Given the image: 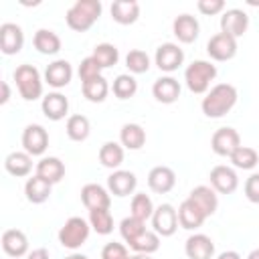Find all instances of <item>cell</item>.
Masks as SVG:
<instances>
[{"label":"cell","instance_id":"cell-1","mask_svg":"<svg viewBox=\"0 0 259 259\" xmlns=\"http://www.w3.org/2000/svg\"><path fill=\"white\" fill-rule=\"evenodd\" d=\"M237 87L231 85V83H219L214 87H210L204 97H202V103H200V109L206 117L210 119H219L223 115H227L235 103H237Z\"/></svg>","mask_w":259,"mask_h":259},{"label":"cell","instance_id":"cell-2","mask_svg":"<svg viewBox=\"0 0 259 259\" xmlns=\"http://www.w3.org/2000/svg\"><path fill=\"white\" fill-rule=\"evenodd\" d=\"M103 6L99 0H77L65 14L67 26L75 32H87L101 16Z\"/></svg>","mask_w":259,"mask_h":259},{"label":"cell","instance_id":"cell-3","mask_svg":"<svg viewBox=\"0 0 259 259\" xmlns=\"http://www.w3.org/2000/svg\"><path fill=\"white\" fill-rule=\"evenodd\" d=\"M12 77L24 101H36L38 97H42V77L34 65H28V63L18 65Z\"/></svg>","mask_w":259,"mask_h":259},{"label":"cell","instance_id":"cell-4","mask_svg":"<svg viewBox=\"0 0 259 259\" xmlns=\"http://www.w3.org/2000/svg\"><path fill=\"white\" fill-rule=\"evenodd\" d=\"M217 77V67L210 63V61H204V59H196L192 61L186 71H184V81H186V87L196 93V95H202L208 91L210 83L214 81Z\"/></svg>","mask_w":259,"mask_h":259},{"label":"cell","instance_id":"cell-5","mask_svg":"<svg viewBox=\"0 0 259 259\" xmlns=\"http://www.w3.org/2000/svg\"><path fill=\"white\" fill-rule=\"evenodd\" d=\"M89 233H91V225L89 221L81 219V217H71L65 221V225L59 229V243L65 247V249H79L87 239H89Z\"/></svg>","mask_w":259,"mask_h":259},{"label":"cell","instance_id":"cell-6","mask_svg":"<svg viewBox=\"0 0 259 259\" xmlns=\"http://www.w3.org/2000/svg\"><path fill=\"white\" fill-rule=\"evenodd\" d=\"M152 231L158 233L160 237H172L178 229V210L164 202L160 206L154 208V214H152Z\"/></svg>","mask_w":259,"mask_h":259},{"label":"cell","instance_id":"cell-7","mask_svg":"<svg viewBox=\"0 0 259 259\" xmlns=\"http://www.w3.org/2000/svg\"><path fill=\"white\" fill-rule=\"evenodd\" d=\"M22 148L30 156H42L49 148V132L40 123H28L22 132Z\"/></svg>","mask_w":259,"mask_h":259},{"label":"cell","instance_id":"cell-8","mask_svg":"<svg viewBox=\"0 0 259 259\" xmlns=\"http://www.w3.org/2000/svg\"><path fill=\"white\" fill-rule=\"evenodd\" d=\"M241 146V136L235 127H219L212 138H210V148L217 156H223V158H231L233 152Z\"/></svg>","mask_w":259,"mask_h":259},{"label":"cell","instance_id":"cell-9","mask_svg":"<svg viewBox=\"0 0 259 259\" xmlns=\"http://www.w3.org/2000/svg\"><path fill=\"white\" fill-rule=\"evenodd\" d=\"M206 53L212 61H231L237 55V38L225 32H217L206 42Z\"/></svg>","mask_w":259,"mask_h":259},{"label":"cell","instance_id":"cell-10","mask_svg":"<svg viewBox=\"0 0 259 259\" xmlns=\"http://www.w3.org/2000/svg\"><path fill=\"white\" fill-rule=\"evenodd\" d=\"M154 63L164 73H174L184 63V51L176 42H164L156 49Z\"/></svg>","mask_w":259,"mask_h":259},{"label":"cell","instance_id":"cell-11","mask_svg":"<svg viewBox=\"0 0 259 259\" xmlns=\"http://www.w3.org/2000/svg\"><path fill=\"white\" fill-rule=\"evenodd\" d=\"M24 47V32L16 22H2L0 24V51L10 57L20 53Z\"/></svg>","mask_w":259,"mask_h":259},{"label":"cell","instance_id":"cell-12","mask_svg":"<svg viewBox=\"0 0 259 259\" xmlns=\"http://www.w3.org/2000/svg\"><path fill=\"white\" fill-rule=\"evenodd\" d=\"M208 180H210V186L214 192L219 194H233L239 186V176L237 172L231 168V166H214L208 174Z\"/></svg>","mask_w":259,"mask_h":259},{"label":"cell","instance_id":"cell-13","mask_svg":"<svg viewBox=\"0 0 259 259\" xmlns=\"http://www.w3.org/2000/svg\"><path fill=\"white\" fill-rule=\"evenodd\" d=\"M249 28V16L241 8H229L221 16V32L231 34L233 38H239Z\"/></svg>","mask_w":259,"mask_h":259},{"label":"cell","instance_id":"cell-14","mask_svg":"<svg viewBox=\"0 0 259 259\" xmlns=\"http://www.w3.org/2000/svg\"><path fill=\"white\" fill-rule=\"evenodd\" d=\"M81 202L85 204L87 210L109 208L111 206V192L97 182H89L81 188Z\"/></svg>","mask_w":259,"mask_h":259},{"label":"cell","instance_id":"cell-15","mask_svg":"<svg viewBox=\"0 0 259 259\" xmlns=\"http://www.w3.org/2000/svg\"><path fill=\"white\" fill-rule=\"evenodd\" d=\"M136 186H138V178L130 170H113L107 176V190L113 196H119V198L130 196V194H134Z\"/></svg>","mask_w":259,"mask_h":259},{"label":"cell","instance_id":"cell-16","mask_svg":"<svg viewBox=\"0 0 259 259\" xmlns=\"http://www.w3.org/2000/svg\"><path fill=\"white\" fill-rule=\"evenodd\" d=\"M73 79V67L69 61L65 59H57L53 63L47 65L45 69V81L53 87V89H63L71 83Z\"/></svg>","mask_w":259,"mask_h":259},{"label":"cell","instance_id":"cell-17","mask_svg":"<svg viewBox=\"0 0 259 259\" xmlns=\"http://www.w3.org/2000/svg\"><path fill=\"white\" fill-rule=\"evenodd\" d=\"M2 251L12 259L28 255V237L20 229H6L2 233Z\"/></svg>","mask_w":259,"mask_h":259},{"label":"cell","instance_id":"cell-18","mask_svg":"<svg viewBox=\"0 0 259 259\" xmlns=\"http://www.w3.org/2000/svg\"><path fill=\"white\" fill-rule=\"evenodd\" d=\"M184 253L188 259H212L214 255V243L208 235L194 233L184 243Z\"/></svg>","mask_w":259,"mask_h":259},{"label":"cell","instance_id":"cell-19","mask_svg":"<svg viewBox=\"0 0 259 259\" xmlns=\"http://www.w3.org/2000/svg\"><path fill=\"white\" fill-rule=\"evenodd\" d=\"M172 32L174 36L178 38V42H184V45H190L198 38L200 34V24L198 20L192 16V14H180L174 18L172 22Z\"/></svg>","mask_w":259,"mask_h":259},{"label":"cell","instance_id":"cell-20","mask_svg":"<svg viewBox=\"0 0 259 259\" xmlns=\"http://www.w3.org/2000/svg\"><path fill=\"white\" fill-rule=\"evenodd\" d=\"M40 109L45 113L47 119L51 121H61L67 113H69V99L59 93V91H53V93H47L40 101Z\"/></svg>","mask_w":259,"mask_h":259},{"label":"cell","instance_id":"cell-21","mask_svg":"<svg viewBox=\"0 0 259 259\" xmlns=\"http://www.w3.org/2000/svg\"><path fill=\"white\" fill-rule=\"evenodd\" d=\"M152 95L156 97V101H160L164 105H170V103L178 101V97H180V83H178V79H174L170 75H164V77L156 79L154 85H152Z\"/></svg>","mask_w":259,"mask_h":259},{"label":"cell","instance_id":"cell-22","mask_svg":"<svg viewBox=\"0 0 259 259\" xmlns=\"http://www.w3.org/2000/svg\"><path fill=\"white\" fill-rule=\"evenodd\" d=\"M176 184V174L168 166H154L148 174V186L156 194H166L174 188Z\"/></svg>","mask_w":259,"mask_h":259},{"label":"cell","instance_id":"cell-23","mask_svg":"<svg viewBox=\"0 0 259 259\" xmlns=\"http://www.w3.org/2000/svg\"><path fill=\"white\" fill-rule=\"evenodd\" d=\"M188 198L204 212V217H212L219 208V196L217 192L212 190V186H194L188 194Z\"/></svg>","mask_w":259,"mask_h":259},{"label":"cell","instance_id":"cell-24","mask_svg":"<svg viewBox=\"0 0 259 259\" xmlns=\"http://www.w3.org/2000/svg\"><path fill=\"white\" fill-rule=\"evenodd\" d=\"M204 221H206L204 212H202L190 198H186V200L180 202V206H178V225H180L182 229L194 231V229L202 227Z\"/></svg>","mask_w":259,"mask_h":259},{"label":"cell","instance_id":"cell-25","mask_svg":"<svg viewBox=\"0 0 259 259\" xmlns=\"http://www.w3.org/2000/svg\"><path fill=\"white\" fill-rule=\"evenodd\" d=\"M34 174L40 176L42 180H47L49 184H57L65 176V164L57 156H45V158L38 160Z\"/></svg>","mask_w":259,"mask_h":259},{"label":"cell","instance_id":"cell-26","mask_svg":"<svg viewBox=\"0 0 259 259\" xmlns=\"http://www.w3.org/2000/svg\"><path fill=\"white\" fill-rule=\"evenodd\" d=\"M111 12V18L117 22V24H134L138 18H140V4L136 0H115L109 8Z\"/></svg>","mask_w":259,"mask_h":259},{"label":"cell","instance_id":"cell-27","mask_svg":"<svg viewBox=\"0 0 259 259\" xmlns=\"http://www.w3.org/2000/svg\"><path fill=\"white\" fill-rule=\"evenodd\" d=\"M4 170H6L10 176L24 178V176H28L30 170H32V156L26 154L24 150H22V152H10V154L4 158Z\"/></svg>","mask_w":259,"mask_h":259},{"label":"cell","instance_id":"cell-28","mask_svg":"<svg viewBox=\"0 0 259 259\" xmlns=\"http://www.w3.org/2000/svg\"><path fill=\"white\" fill-rule=\"evenodd\" d=\"M51 190H53V184H49L47 180H42L40 176H30L24 184V194H26V200L32 202V204H42L49 200L51 196Z\"/></svg>","mask_w":259,"mask_h":259},{"label":"cell","instance_id":"cell-29","mask_svg":"<svg viewBox=\"0 0 259 259\" xmlns=\"http://www.w3.org/2000/svg\"><path fill=\"white\" fill-rule=\"evenodd\" d=\"M32 45L40 55H57L61 51V38L51 28H38L32 36Z\"/></svg>","mask_w":259,"mask_h":259},{"label":"cell","instance_id":"cell-30","mask_svg":"<svg viewBox=\"0 0 259 259\" xmlns=\"http://www.w3.org/2000/svg\"><path fill=\"white\" fill-rule=\"evenodd\" d=\"M119 144L125 150H140L146 144V130L140 123H123L119 130Z\"/></svg>","mask_w":259,"mask_h":259},{"label":"cell","instance_id":"cell-31","mask_svg":"<svg viewBox=\"0 0 259 259\" xmlns=\"http://www.w3.org/2000/svg\"><path fill=\"white\" fill-rule=\"evenodd\" d=\"M81 91H83V97L91 103H101L105 101L107 93H109V83L107 79L101 75V77H95L91 81H85L81 83Z\"/></svg>","mask_w":259,"mask_h":259},{"label":"cell","instance_id":"cell-32","mask_svg":"<svg viewBox=\"0 0 259 259\" xmlns=\"http://www.w3.org/2000/svg\"><path fill=\"white\" fill-rule=\"evenodd\" d=\"M65 132H67L69 140H73V142H85V140L89 138L91 123H89V119H87L85 115L75 113V115H69V117H67Z\"/></svg>","mask_w":259,"mask_h":259},{"label":"cell","instance_id":"cell-33","mask_svg":"<svg viewBox=\"0 0 259 259\" xmlns=\"http://www.w3.org/2000/svg\"><path fill=\"white\" fill-rule=\"evenodd\" d=\"M99 162L105 168L117 170L121 166V162H123V146L117 144V142H105L99 148Z\"/></svg>","mask_w":259,"mask_h":259},{"label":"cell","instance_id":"cell-34","mask_svg":"<svg viewBox=\"0 0 259 259\" xmlns=\"http://www.w3.org/2000/svg\"><path fill=\"white\" fill-rule=\"evenodd\" d=\"M154 208L156 206L146 192H136L132 198V204H130V214L140 219V221H148V219H152Z\"/></svg>","mask_w":259,"mask_h":259},{"label":"cell","instance_id":"cell-35","mask_svg":"<svg viewBox=\"0 0 259 259\" xmlns=\"http://www.w3.org/2000/svg\"><path fill=\"white\" fill-rule=\"evenodd\" d=\"M91 57L99 63L101 69H109V67H113V65L119 61V51H117V47L111 45V42H99V45H95Z\"/></svg>","mask_w":259,"mask_h":259},{"label":"cell","instance_id":"cell-36","mask_svg":"<svg viewBox=\"0 0 259 259\" xmlns=\"http://www.w3.org/2000/svg\"><path fill=\"white\" fill-rule=\"evenodd\" d=\"M231 162H233V166L239 168V170H253V168L259 164V154H257L253 148H249V146H239V148L233 152Z\"/></svg>","mask_w":259,"mask_h":259},{"label":"cell","instance_id":"cell-37","mask_svg":"<svg viewBox=\"0 0 259 259\" xmlns=\"http://www.w3.org/2000/svg\"><path fill=\"white\" fill-rule=\"evenodd\" d=\"M89 225L97 235H109L113 231V217L109 208L89 210Z\"/></svg>","mask_w":259,"mask_h":259},{"label":"cell","instance_id":"cell-38","mask_svg":"<svg viewBox=\"0 0 259 259\" xmlns=\"http://www.w3.org/2000/svg\"><path fill=\"white\" fill-rule=\"evenodd\" d=\"M130 249H134L136 253H146V255H152L160 249V235L154 233V231H144L138 239H134L130 243Z\"/></svg>","mask_w":259,"mask_h":259},{"label":"cell","instance_id":"cell-39","mask_svg":"<svg viewBox=\"0 0 259 259\" xmlns=\"http://www.w3.org/2000/svg\"><path fill=\"white\" fill-rule=\"evenodd\" d=\"M111 89H113V95H115L117 99H130V97H134L136 91H138V81L134 79V75L121 73V75H117V77L113 79Z\"/></svg>","mask_w":259,"mask_h":259},{"label":"cell","instance_id":"cell-40","mask_svg":"<svg viewBox=\"0 0 259 259\" xmlns=\"http://www.w3.org/2000/svg\"><path fill=\"white\" fill-rule=\"evenodd\" d=\"M125 67L130 69L132 75L148 73L150 71V57H148V53L142 51V49H132L125 55Z\"/></svg>","mask_w":259,"mask_h":259},{"label":"cell","instance_id":"cell-41","mask_svg":"<svg viewBox=\"0 0 259 259\" xmlns=\"http://www.w3.org/2000/svg\"><path fill=\"white\" fill-rule=\"evenodd\" d=\"M146 231V221H140L136 217H125L121 223H119V233H121V239L130 245L134 239H138L142 233Z\"/></svg>","mask_w":259,"mask_h":259},{"label":"cell","instance_id":"cell-42","mask_svg":"<svg viewBox=\"0 0 259 259\" xmlns=\"http://www.w3.org/2000/svg\"><path fill=\"white\" fill-rule=\"evenodd\" d=\"M101 67H99V63L89 55V57H85L83 61H81V65H79V69H77V73H79V79H81V83H85V81H91V79H95V77H101Z\"/></svg>","mask_w":259,"mask_h":259},{"label":"cell","instance_id":"cell-43","mask_svg":"<svg viewBox=\"0 0 259 259\" xmlns=\"http://www.w3.org/2000/svg\"><path fill=\"white\" fill-rule=\"evenodd\" d=\"M101 259H130V253H127V247L123 243L111 241V243H105L103 245Z\"/></svg>","mask_w":259,"mask_h":259},{"label":"cell","instance_id":"cell-44","mask_svg":"<svg viewBox=\"0 0 259 259\" xmlns=\"http://www.w3.org/2000/svg\"><path fill=\"white\" fill-rule=\"evenodd\" d=\"M196 8L204 16H214V14L225 12V2L223 0H198L196 2Z\"/></svg>","mask_w":259,"mask_h":259},{"label":"cell","instance_id":"cell-45","mask_svg":"<svg viewBox=\"0 0 259 259\" xmlns=\"http://www.w3.org/2000/svg\"><path fill=\"white\" fill-rule=\"evenodd\" d=\"M245 196L249 202L259 204V172H253L247 180H245Z\"/></svg>","mask_w":259,"mask_h":259},{"label":"cell","instance_id":"cell-46","mask_svg":"<svg viewBox=\"0 0 259 259\" xmlns=\"http://www.w3.org/2000/svg\"><path fill=\"white\" fill-rule=\"evenodd\" d=\"M26 259H49V251L45 249V247H38V249H32L28 255H26Z\"/></svg>","mask_w":259,"mask_h":259},{"label":"cell","instance_id":"cell-47","mask_svg":"<svg viewBox=\"0 0 259 259\" xmlns=\"http://www.w3.org/2000/svg\"><path fill=\"white\" fill-rule=\"evenodd\" d=\"M8 99H10V87H8L6 81H2V97H0V105L8 103Z\"/></svg>","mask_w":259,"mask_h":259},{"label":"cell","instance_id":"cell-48","mask_svg":"<svg viewBox=\"0 0 259 259\" xmlns=\"http://www.w3.org/2000/svg\"><path fill=\"white\" fill-rule=\"evenodd\" d=\"M217 259H241V255L237 251H223Z\"/></svg>","mask_w":259,"mask_h":259},{"label":"cell","instance_id":"cell-49","mask_svg":"<svg viewBox=\"0 0 259 259\" xmlns=\"http://www.w3.org/2000/svg\"><path fill=\"white\" fill-rule=\"evenodd\" d=\"M130 259H152V255H146V253H134V255H130Z\"/></svg>","mask_w":259,"mask_h":259},{"label":"cell","instance_id":"cell-50","mask_svg":"<svg viewBox=\"0 0 259 259\" xmlns=\"http://www.w3.org/2000/svg\"><path fill=\"white\" fill-rule=\"evenodd\" d=\"M65 259H89V257L83 255V253H71V255H67Z\"/></svg>","mask_w":259,"mask_h":259},{"label":"cell","instance_id":"cell-51","mask_svg":"<svg viewBox=\"0 0 259 259\" xmlns=\"http://www.w3.org/2000/svg\"><path fill=\"white\" fill-rule=\"evenodd\" d=\"M247 259H259V249H253V251L247 255Z\"/></svg>","mask_w":259,"mask_h":259}]
</instances>
